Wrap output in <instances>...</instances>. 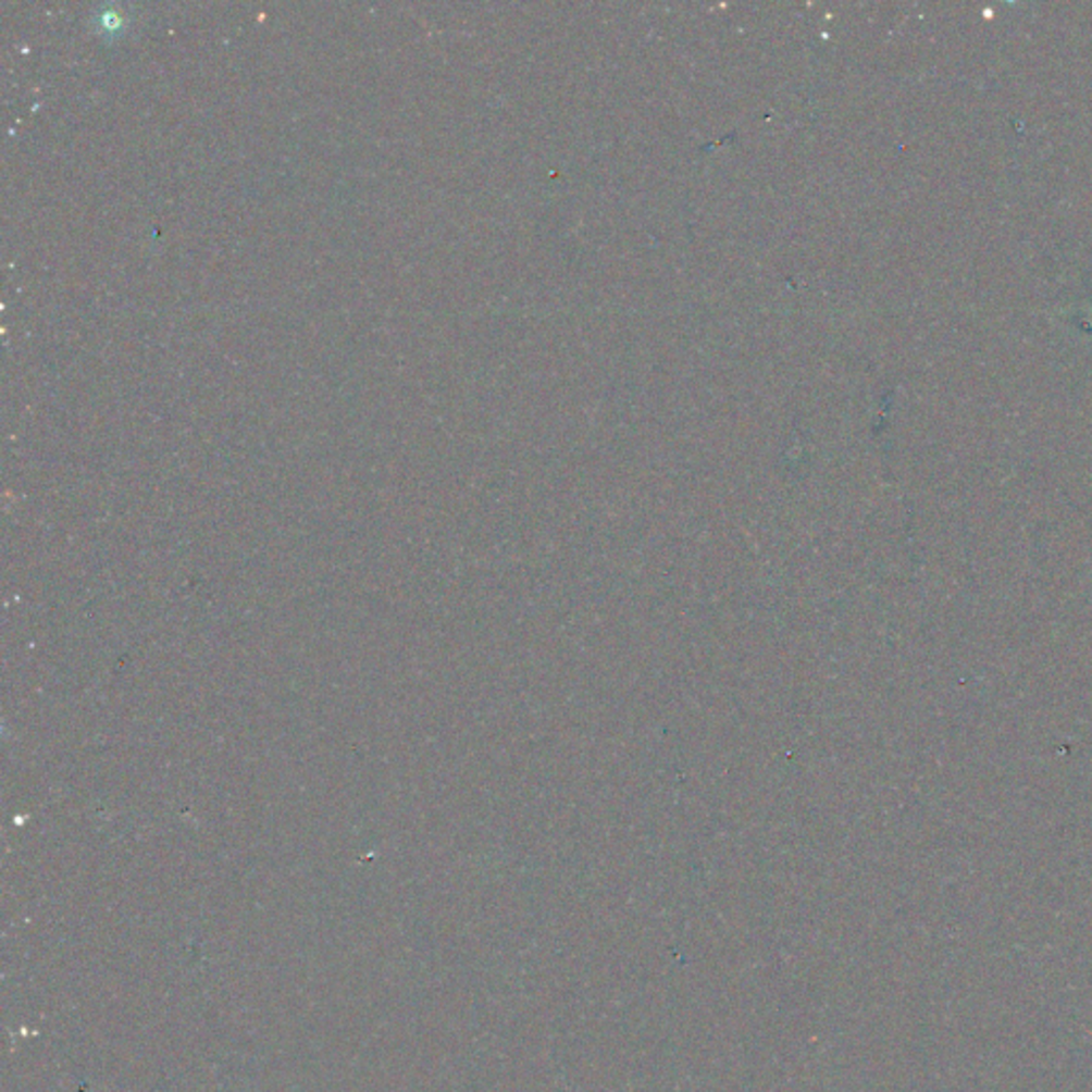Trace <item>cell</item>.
I'll return each mask as SVG.
<instances>
[]
</instances>
